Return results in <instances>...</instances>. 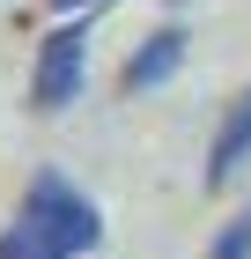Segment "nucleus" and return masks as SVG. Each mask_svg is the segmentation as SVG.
Returning a JSON list of instances; mask_svg holds the SVG:
<instances>
[{"instance_id": "20e7f679", "label": "nucleus", "mask_w": 251, "mask_h": 259, "mask_svg": "<svg viewBox=\"0 0 251 259\" xmlns=\"http://www.w3.org/2000/svg\"><path fill=\"white\" fill-rule=\"evenodd\" d=\"M244 170H251V89L229 104V119H222V134L207 148V193H229Z\"/></svg>"}, {"instance_id": "f03ea898", "label": "nucleus", "mask_w": 251, "mask_h": 259, "mask_svg": "<svg viewBox=\"0 0 251 259\" xmlns=\"http://www.w3.org/2000/svg\"><path fill=\"white\" fill-rule=\"evenodd\" d=\"M81 74H89V22H59L37 37V74H30V104L37 111H67L81 97Z\"/></svg>"}, {"instance_id": "f257e3e1", "label": "nucleus", "mask_w": 251, "mask_h": 259, "mask_svg": "<svg viewBox=\"0 0 251 259\" xmlns=\"http://www.w3.org/2000/svg\"><path fill=\"white\" fill-rule=\"evenodd\" d=\"M96 237H104L96 200L74 193L52 170H37L22 207H15V222L0 230V259H81V252H96Z\"/></svg>"}, {"instance_id": "7ed1b4c3", "label": "nucleus", "mask_w": 251, "mask_h": 259, "mask_svg": "<svg viewBox=\"0 0 251 259\" xmlns=\"http://www.w3.org/2000/svg\"><path fill=\"white\" fill-rule=\"evenodd\" d=\"M177 67H185V30H177V22H163V30H148V37L126 52V74H118V89H126V97H140V89H163Z\"/></svg>"}, {"instance_id": "39448f33", "label": "nucleus", "mask_w": 251, "mask_h": 259, "mask_svg": "<svg viewBox=\"0 0 251 259\" xmlns=\"http://www.w3.org/2000/svg\"><path fill=\"white\" fill-rule=\"evenodd\" d=\"M207 259H251V207L229 222V230H222V237H214V252H207Z\"/></svg>"}, {"instance_id": "423d86ee", "label": "nucleus", "mask_w": 251, "mask_h": 259, "mask_svg": "<svg viewBox=\"0 0 251 259\" xmlns=\"http://www.w3.org/2000/svg\"><path fill=\"white\" fill-rule=\"evenodd\" d=\"M104 0H52V15H96Z\"/></svg>"}]
</instances>
